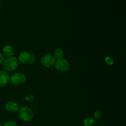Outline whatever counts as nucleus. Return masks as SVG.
<instances>
[{"mask_svg":"<svg viewBox=\"0 0 126 126\" xmlns=\"http://www.w3.org/2000/svg\"><path fill=\"white\" fill-rule=\"evenodd\" d=\"M18 111L20 119L23 121H30L34 118V113L33 110L27 106L20 107Z\"/></svg>","mask_w":126,"mask_h":126,"instance_id":"nucleus-1","label":"nucleus"},{"mask_svg":"<svg viewBox=\"0 0 126 126\" xmlns=\"http://www.w3.org/2000/svg\"><path fill=\"white\" fill-rule=\"evenodd\" d=\"M18 60L16 57L12 56L11 57L7 58L3 62V67L5 71L11 72L13 71L18 67Z\"/></svg>","mask_w":126,"mask_h":126,"instance_id":"nucleus-2","label":"nucleus"},{"mask_svg":"<svg viewBox=\"0 0 126 126\" xmlns=\"http://www.w3.org/2000/svg\"><path fill=\"white\" fill-rule=\"evenodd\" d=\"M21 63L26 65H32L36 61V57L33 53L23 51L18 55V59Z\"/></svg>","mask_w":126,"mask_h":126,"instance_id":"nucleus-3","label":"nucleus"},{"mask_svg":"<svg viewBox=\"0 0 126 126\" xmlns=\"http://www.w3.org/2000/svg\"><path fill=\"white\" fill-rule=\"evenodd\" d=\"M26 76L22 73H16L10 77L9 81L13 85L23 84L26 81Z\"/></svg>","mask_w":126,"mask_h":126,"instance_id":"nucleus-4","label":"nucleus"},{"mask_svg":"<svg viewBox=\"0 0 126 126\" xmlns=\"http://www.w3.org/2000/svg\"><path fill=\"white\" fill-rule=\"evenodd\" d=\"M54 65L56 70L60 73H65L70 69V63L67 60L64 59L57 60Z\"/></svg>","mask_w":126,"mask_h":126,"instance_id":"nucleus-5","label":"nucleus"},{"mask_svg":"<svg viewBox=\"0 0 126 126\" xmlns=\"http://www.w3.org/2000/svg\"><path fill=\"white\" fill-rule=\"evenodd\" d=\"M56 60L51 54H46L41 59V63L46 68H50L54 66Z\"/></svg>","mask_w":126,"mask_h":126,"instance_id":"nucleus-6","label":"nucleus"},{"mask_svg":"<svg viewBox=\"0 0 126 126\" xmlns=\"http://www.w3.org/2000/svg\"><path fill=\"white\" fill-rule=\"evenodd\" d=\"M10 76L5 70H0V87L6 86L9 82Z\"/></svg>","mask_w":126,"mask_h":126,"instance_id":"nucleus-7","label":"nucleus"},{"mask_svg":"<svg viewBox=\"0 0 126 126\" xmlns=\"http://www.w3.org/2000/svg\"><path fill=\"white\" fill-rule=\"evenodd\" d=\"M5 108H6V110L8 111L9 112L14 113L18 111L20 107L16 102L10 101L6 103V105H5Z\"/></svg>","mask_w":126,"mask_h":126,"instance_id":"nucleus-8","label":"nucleus"},{"mask_svg":"<svg viewBox=\"0 0 126 126\" xmlns=\"http://www.w3.org/2000/svg\"><path fill=\"white\" fill-rule=\"evenodd\" d=\"M2 55H4L7 58L11 57L14 56V50L12 46L10 45H6L2 49Z\"/></svg>","mask_w":126,"mask_h":126,"instance_id":"nucleus-9","label":"nucleus"},{"mask_svg":"<svg viewBox=\"0 0 126 126\" xmlns=\"http://www.w3.org/2000/svg\"><path fill=\"white\" fill-rule=\"evenodd\" d=\"M54 57L55 58V60H60V59H63L64 56V52L60 48H58L55 50L54 52Z\"/></svg>","mask_w":126,"mask_h":126,"instance_id":"nucleus-10","label":"nucleus"},{"mask_svg":"<svg viewBox=\"0 0 126 126\" xmlns=\"http://www.w3.org/2000/svg\"><path fill=\"white\" fill-rule=\"evenodd\" d=\"M95 123V120L92 118H86L84 119L83 124L85 126H92Z\"/></svg>","mask_w":126,"mask_h":126,"instance_id":"nucleus-11","label":"nucleus"},{"mask_svg":"<svg viewBox=\"0 0 126 126\" xmlns=\"http://www.w3.org/2000/svg\"><path fill=\"white\" fill-rule=\"evenodd\" d=\"M2 126H18V125L16 122L14 121H9L5 123Z\"/></svg>","mask_w":126,"mask_h":126,"instance_id":"nucleus-12","label":"nucleus"},{"mask_svg":"<svg viewBox=\"0 0 126 126\" xmlns=\"http://www.w3.org/2000/svg\"><path fill=\"white\" fill-rule=\"evenodd\" d=\"M105 62L107 63L108 65H113V63H114L113 59H112L111 57H105Z\"/></svg>","mask_w":126,"mask_h":126,"instance_id":"nucleus-13","label":"nucleus"},{"mask_svg":"<svg viewBox=\"0 0 126 126\" xmlns=\"http://www.w3.org/2000/svg\"><path fill=\"white\" fill-rule=\"evenodd\" d=\"M24 98L26 100L29 101V102H32L34 100V96L32 94H28L27 96H25Z\"/></svg>","mask_w":126,"mask_h":126,"instance_id":"nucleus-14","label":"nucleus"},{"mask_svg":"<svg viewBox=\"0 0 126 126\" xmlns=\"http://www.w3.org/2000/svg\"><path fill=\"white\" fill-rule=\"evenodd\" d=\"M102 116V113H101L100 111H97L95 112L94 113V118H96V119H99V118H101Z\"/></svg>","mask_w":126,"mask_h":126,"instance_id":"nucleus-15","label":"nucleus"},{"mask_svg":"<svg viewBox=\"0 0 126 126\" xmlns=\"http://www.w3.org/2000/svg\"><path fill=\"white\" fill-rule=\"evenodd\" d=\"M4 60V57L2 55V54L0 53V65L3 63Z\"/></svg>","mask_w":126,"mask_h":126,"instance_id":"nucleus-16","label":"nucleus"},{"mask_svg":"<svg viewBox=\"0 0 126 126\" xmlns=\"http://www.w3.org/2000/svg\"><path fill=\"white\" fill-rule=\"evenodd\" d=\"M0 126H2V124H1V122H0Z\"/></svg>","mask_w":126,"mask_h":126,"instance_id":"nucleus-17","label":"nucleus"}]
</instances>
